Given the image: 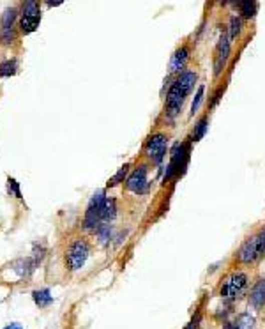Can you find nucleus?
<instances>
[{
	"label": "nucleus",
	"mask_w": 265,
	"mask_h": 329,
	"mask_svg": "<svg viewBox=\"0 0 265 329\" xmlns=\"http://www.w3.org/2000/svg\"><path fill=\"white\" fill-rule=\"evenodd\" d=\"M191 145H193V143H191L189 140L175 142L172 145V149H170V163L166 164V172H164V177H163L164 183L184 176L187 164H189Z\"/></svg>",
	"instance_id": "nucleus-1"
},
{
	"label": "nucleus",
	"mask_w": 265,
	"mask_h": 329,
	"mask_svg": "<svg viewBox=\"0 0 265 329\" xmlns=\"http://www.w3.org/2000/svg\"><path fill=\"white\" fill-rule=\"evenodd\" d=\"M263 255H265V227L260 228L256 234L249 236L240 244V248L235 253V258L239 264L249 266V264H254V262L260 260Z\"/></svg>",
	"instance_id": "nucleus-2"
},
{
	"label": "nucleus",
	"mask_w": 265,
	"mask_h": 329,
	"mask_svg": "<svg viewBox=\"0 0 265 329\" xmlns=\"http://www.w3.org/2000/svg\"><path fill=\"white\" fill-rule=\"evenodd\" d=\"M247 285H249V278L244 271H233V273L226 274L219 287L221 299L226 301L228 304L235 303L244 295Z\"/></svg>",
	"instance_id": "nucleus-3"
},
{
	"label": "nucleus",
	"mask_w": 265,
	"mask_h": 329,
	"mask_svg": "<svg viewBox=\"0 0 265 329\" xmlns=\"http://www.w3.org/2000/svg\"><path fill=\"white\" fill-rule=\"evenodd\" d=\"M168 142L170 136L166 133H161V131L152 133L143 143V156L152 164H161L168 154Z\"/></svg>",
	"instance_id": "nucleus-4"
},
{
	"label": "nucleus",
	"mask_w": 265,
	"mask_h": 329,
	"mask_svg": "<svg viewBox=\"0 0 265 329\" xmlns=\"http://www.w3.org/2000/svg\"><path fill=\"white\" fill-rule=\"evenodd\" d=\"M189 92L184 90L179 83L175 82V78L172 80V85L168 87V92H166V101H164V120L172 124L177 119V115L182 110L184 103H186Z\"/></svg>",
	"instance_id": "nucleus-5"
},
{
	"label": "nucleus",
	"mask_w": 265,
	"mask_h": 329,
	"mask_svg": "<svg viewBox=\"0 0 265 329\" xmlns=\"http://www.w3.org/2000/svg\"><path fill=\"white\" fill-rule=\"evenodd\" d=\"M90 255V244L87 239H75L69 244L68 251H66V267L69 271H78L85 266L87 258Z\"/></svg>",
	"instance_id": "nucleus-6"
},
{
	"label": "nucleus",
	"mask_w": 265,
	"mask_h": 329,
	"mask_svg": "<svg viewBox=\"0 0 265 329\" xmlns=\"http://www.w3.org/2000/svg\"><path fill=\"white\" fill-rule=\"evenodd\" d=\"M106 197H105V190H99L92 195L89 206H87L85 216H83V223L82 227L89 232H96L97 227L101 225V209L103 204H105Z\"/></svg>",
	"instance_id": "nucleus-7"
},
{
	"label": "nucleus",
	"mask_w": 265,
	"mask_h": 329,
	"mask_svg": "<svg viewBox=\"0 0 265 329\" xmlns=\"http://www.w3.org/2000/svg\"><path fill=\"white\" fill-rule=\"evenodd\" d=\"M149 176V164H138L133 172H129L126 179V190L135 195H147L150 191V183L147 181Z\"/></svg>",
	"instance_id": "nucleus-8"
},
{
	"label": "nucleus",
	"mask_w": 265,
	"mask_h": 329,
	"mask_svg": "<svg viewBox=\"0 0 265 329\" xmlns=\"http://www.w3.org/2000/svg\"><path fill=\"white\" fill-rule=\"evenodd\" d=\"M41 23V9L39 4L34 0H29L23 4L22 9V18H20V29L23 34H32Z\"/></svg>",
	"instance_id": "nucleus-9"
},
{
	"label": "nucleus",
	"mask_w": 265,
	"mask_h": 329,
	"mask_svg": "<svg viewBox=\"0 0 265 329\" xmlns=\"http://www.w3.org/2000/svg\"><path fill=\"white\" fill-rule=\"evenodd\" d=\"M230 55H231V41L228 39L226 30H223L219 39H217L216 55H214V78H219L221 73L224 71Z\"/></svg>",
	"instance_id": "nucleus-10"
},
{
	"label": "nucleus",
	"mask_w": 265,
	"mask_h": 329,
	"mask_svg": "<svg viewBox=\"0 0 265 329\" xmlns=\"http://www.w3.org/2000/svg\"><path fill=\"white\" fill-rule=\"evenodd\" d=\"M191 57V48L189 45H182L173 52L172 59H170V75H180V73L186 69L187 62H189Z\"/></svg>",
	"instance_id": "nucleus-11"
},
{
	"label": "nucleus",
	"mask_w": 265,
	"mask_h": 329,
	"mask_svg": "<svg viewBox=\"0 0 265 329\" xmlns=\"http://www.w3.org/2000/svg\"><path fill=\"white\" fill-rule=\"evenodd\" d=\"M247 303L253 310L258 311L265 308V278H260L253 283L249 294H247Z\"/></svg>",
	"instance_id": "nucleus-12"
},
{
	"label": "nucleus",
	"mask_w": 265,
	"mask_h": 329,
	"mask_svg": "<svg viewBox=\"0 0 265 329\" xmlns=\"http://www.w3.org/2000/svg\"><path fill=\"white\" fill-rule=\"evenodd\" d=\"M175 82L179 83L184 90H187V92L191 94L194 89V85H196V82H198V73L193 71V69H184L180 75L175 76Z\"/></svg>",
	"instance_id": "nucleus-13"
},
{
	"label": "nucleus",
	"mask_w": 265,
	"mask_h": 329,
	"mask_svg": "<svg viewBox=\"0 0 265 329\" xmlns=\"http://www.w3.org/2000/svg\"><path fill=\"white\" fill-rule=\"evenodd\" d=\"M207 131H209V115H202L200 119H198V122L194 124L193 131H191V135H189V142L191 143H196L200 142V140L203 138V136L207 135Z\"/></svg>",
	"instance_id": "nucleus-14"
},
{
	"label": "nucleus",
	"mask_w": 265,
	"mask_h": 329,
	"mask_svg": "<svg viewBox=\"0 0 265 329\" xmlns=\"http://www.w3.org/2000/svg\"><path fill=\"white\" fill-rule=\"evenodd\" d=\"M233 6L239 9V16L244 20L254 18V15H256V11H258V2H254V0H239V2H235Z\"/></svg>",
	"instance_id": "nucleus-15"
},
{
	"label": "nucleus",
	"mask_w": 265,
	"mask_h": 329,
	"mask_svg": "<svg viewBox=\"0 0 265 329\" xmlns=\"http://www.w3.org/2000/svg\"><path fill=\"white\" fill-rule=\"evenodd\" d=\"M117 218V202L115 199H110L106 197L105 204H103L101 209V223H110Z\"/></svg>",
	"instance_id": "nucleus-16"
},
{
	"label": "nucleus",
	"mask_w": 265,
	"mask_h": 329,
	"mask_svg": "<svg viewBox=\"0 0 265 329\" xmlns=\"http://www.w3.org/2000/svg\"><path fill=\"white\" fill-rule=\"evenodd\" d=\"M242 32V18L239 15H233L230 16V22H228V39L233 41L237 39Z\"/></svg>",
	"instance_id": "nucleus-17"
},
{
	"label": "nucleus",
	"mask_w": 265,
	"mask_h": 329,
	"mask_svg": "<svg viewBox=\"0 0 265 329\" xmlns=\"http://www.w3.org/2000/svg\"><path fill=\"white\" fill-rule=\"evenodd\" d=\"M16 18H18V11H16L15 8H8L2 13V18H0V30L15 29Z\"/></svg>",
	"instance_id": "nucleus-18"
},
{
	"label": "nucleus",
	"mask_w": 265,
	"mask_h": 329,
	"mask_svg": "<svg viewBox=\"0 0 265 329\" xmlns=\"http://www.w3.org/2000/svg\"><path fill=\"white\" fill-rule=\"evenodd\" d=\"M254 324H256V318L254 315H251L249 311H244L233 322V327L235 329H254Z\"/></svg>",
	"instance_id": "nucleus-19"
},
{
	"label": "nucleus",
	"mask_w": 265,
	"mask_h": 329,
	"mask_svg": "<svg viewBox=\"0 0 265 329\" xmlns=\"http://www.w3.org/2000/svg\"><path fill=\"white\" fill-rule=\"evenodd\" d=\"M32 297H34L36 304L39 308H46L48 304L53 303V295L48 288H41V290H34L32 292Z\"/></svg>",
	"instance_id": "nucleus-20"
},
{
	"label": "nucleus",
	"mask_w": 265,
	"mask_h": 329,
	"mask_svg": "<svg viewBox=\"0 0 265 329\" xmlns=\"http://www.w3.org/2000/svg\"><path fill=\"white\" fill-rule=\"evenodd\" d=\"M127 176H129V163H126V164H124V167H120V169L117 170L115 176H113L112 179L108 181V184H106V186H108V188H115V186H119L120 183H124V181L127 179Z\"/></svg>",
	"instance_id": "nucleus-21"
},
{
	"label": "nucleus",
	"mask_w": 265,
	"mask_h": 329,
	"mask_svg": "<svg viewBox=\"0 0 265 329\" xmlns=\"http://www.w3.org/2000/svg\"><path fill=\"white\" fill-rule=\"evenodd\" d=\"M203 96H205V85H203V83H200V85H198L196 94H194V97H193V103H191L189 117H193L194 113H196L198 110H200V105L203 103Z\"/></svg>",
	"instance_id": "nucleus-22"
},
{
	"label": "nucleus",
	"mask_w": 265,
	"mask_h": 329,
	"mask_svg": "<svg viewBox=\"0 0 265 329\" xmlns=\"http://www.w3.org/2000/svg\"><path fill=\"white\" fill-rule=\"evenodd\" d=\"M16 69H18V60L11 59V60H4L0 64V76H13L16 75Z\"/></svg>",
	"instance_id": "nucleus-23"
},
{
	"label": "nucleus",
	"mask_w": 265,
	"mask_h": 329,
	"mask_svg": "<svg viewBox=\"0 0 265 329\" xmlns=\"http://www.w3.org/2000/svg\"><path fill=\"white\" fill-rule=\"evenodd\" d=\"M94 234H96V237L101 241V243H108V241L112 239V225L110 223H101L99 227H97V230Z\"/></svg>",
	"instance_id": "nucleus-24"
},
{
	"label": "nucleus",
	"mask_w": 265,
	"mask_h": 329,
	"mask_svg": "<svg viewBox=\"0 0 265 329\" xmlns=\"http://www.w3.org/2000/svg\"><path fill=\"white\" fill-rule=\"evenodd\" d=\"M16 41V30L9 29V30H0V43L6 46L13 45Z\"/></svg>",
	"instance_id": "nucleus-25"
},
{
	"label": "nucleus",
	"mask_w": 265,
	"mask_h": 329,
	"mask_svg": "<svg viewBox=\"0 0 265 329\" xmlns=\"http://www.w3.org/2000/svg\"><path fill=\"white\" fill-rule=\"evenodd\" d=\"M8 190H9V193L15 195L16 199H22V191H20V186H18V183H16V179H13V177H8Z\"/></svg>",
	"instance_id": "nucleus-26"
},
{
	"label": "nucleus",
	"mask_w": 265,
	"mask_h": 329,
	"mask_svg": "<svg viewBox=\"0 0 265 329\" xmlns=\"http://www.w3.org/2000/svg\"><path fill=\"white\" fill-rule=\"evenodd\" d=\"M200 322H202V311H196V313L191 317V320L187 322V325L184 329H198L200 327Z\"/></svg>",
	"instance_id": "nucleus-27"
},
{
	"label": "nucleus",
	"mask_w": 265,
	"mask_h": 329,
	"mask_svg": "<svg viewBox=\"0 0 265 329\" xmlns=\"http://www.w3.org/2000/svg\"><path fill=\"white\" fill-rule=\"evenodd\" d=\"M224 94V87H219V89L216 90V92L212 94V99H210V103H209V110H212L214 106L219 103V99H221V96Z\"/></svg>",
	"instance_id": "nucleus-28"
},
{
	"label": "nucleus",
	"mask_w": 265,
	"mask_h": 329,
	"mask_svg": "<svg viewBox=\"0 0 265 329\" xmlns=\"http://www.w3.org/2000/svg\"><path fill=\"white\" fill-rule=\"evenodd\" d=\"M223 329H235V327H233V324H231V322H226V324L223 325Z\"/></svg>",
	"instance_id": "nucleus-29"
},
{
	"label": "nucleus",
	"mask_w": 265,
	"mask_h": 329,
	"mask_svg": "<svg viewBox=\"0 0 265 329\" xmlns=\"http://www.w3.org/2000/svg\"><path fill=\"white\" fill-rule=\"evenodd\" d=\"M62 2H48V8H57V6H60Z\"/></svg>",
	"instance_id": "nucleus-30"
},
{
	"label": "nucleus",
	"mask_w": 265,
	"mask_h": 329,
	"mask_svg": "<svg viewBox=\"0 0 265 329\" xmlns=\"http://www.w3.org/2000/svg\"><path fill=\"white\" fill-rule=\"evenodd\" d=\"M6 329H22V325H9V327H6Z\"/></svg>",
	"instance_id": "nucleus-31"
}]
</instances>
